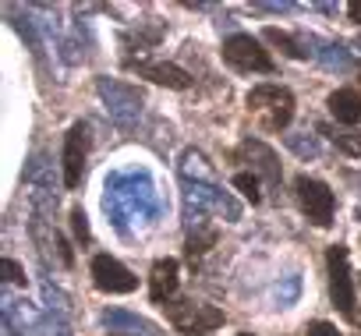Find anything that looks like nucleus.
<instances>
[{
  "instance_id": "obj_4",
  "label": "nucleus",
  "mask_w": 361,
  "mask_h": 336,
  "mask_svg": "<svg viewBox=\"0 0 361 336\" xmlns=\"http://www.w3.org/2000/svg\"><path fill=\"white\" fill-rule=\"evenodd\" d=\"M224 61H227L234 71H259V75H269V71H273L269 50H266L255 36H248V32L231 36V39L224 43Z\"/></svg>"
},
{
  "instance_id": "obj_15",
  "label": "nucleus",
  "mask_w": 361,
  "mask_h": 336,
  "mask_svg": "<svg viewBox=\"0 0 361 336\" xmlns=\"http://www.w3.org/2000/svg\"><path fill=\"white\" fill-rule=\"evenodd\" d=\"M71 230H75V237H78L82 244H89V220H85L82 209H71Z\"/></svg>"
},
{
  "instance_id": "obj_13",
  "label": "nucleus",
  "mask_w": 361,
  "mask_h": 336,
  "mask_svg": "<svg viewBox=\"0 0 361 336\" xmlns=\"http://www.w3.org/2000/svg\"><path fill=\"white\" fill-rule=\"evenodd\" d=\"M234 188H238L252 206H259L262 192H259V178H255V174H248V170H245V174H234Z\"/></svg>"
},
{
  "instance_id": "obj_9",
  "label": "nucleus",
  "mask_w": 361,
  "mask_h": 336,
  "mask_svg": "<svg viewBox=\"0 0 361 336\" xmlns=\"http://www.w3.org/2000/svg\"><path fill=\"white\" fill-rule=\"evenodd\" d=\"M177 273H180V262L177 259H159L152 262V273H149V294L156 304L170 301L173 290H177Z\"/></svg>"
},
{
  "instance_id": "obj_5",
  "label": "nucleus",
  "mask_w": 361,
  "mask_h": 336,
  "mask_svg": "<svg viewBox=\"0 0 361 336\" xmlns=\"http://www.w3.org/2000/svg\"><path fill=\"white\" fill-rule=\"evenodd\" d=\"M294 192H298V202H301V213L315 223V227H329L333 223V213H336V199H333V192L322 185V181H315V178H308V174H301L298 181H294Z\"/></svg>"
},
{
  "instance_id": "obj_19",
  "label": "nucleus",
  "mask_w": 361,
  "mask_h": 336,
  "mask_svg": "<svg viewBox=\"0 0 361 336\" xmlns=\"http://www.w3.org/2000/svg\"><path fill=\"white\" fill-rule=\"evenodd\" d=\"M347 15H350V22L361 25V0H350V4H347Z\"/></svg>"
},
{
  "instance_id": "obj_8",
  "label": "nucleus",
  "mask_w": 361,
  "mask_h": 336,
  "mask_svg": "<svg viewBox=\"0 0 361 336\" xmlns=\"http://www.w3.org/2000/svg\"><path fill=\"white\" fill-rule=\"evenodd\" d=\"M128 68L156 85H166V89H188L192 85V75L177 64H163V61H128Z\"/></svg>"
},
{
  "instance_id": "obj_10",
  "label": "nucleus",
  "mask_w": 361,
  "mask_h": 336,
  "mask_svg": "<svg viewBox=\"0 0 361 336\" xmlns=\"http://www.w3.org/2000/svg\"><path fill=\"white\" fill-rule=\"evenodd\" d=\"M326 106H329V113H333L336 124H343V127H357L361 124V92L336 89V92H329Z\"/></svg>"
},
{
  "instance_id": "obj_18",
  "label": "nucleus",
  "mask_w": 361,
  "mask_h": 336,
  "mask_svg": "<svg viewBox=\"0 0 361 336\" xmlns=\"http://www.w3.org/2000/svg\"><path fill=\"white\" fill-rule=\"evenodd\" d=\"M4 273H8V280H11V283H25V276H22V266H18L15 259H4Z\"/></svg>"
},
{
  "instance_id": "obj_14",
  "label": "nucleus",
  "mask_w": 361,
  "mask_h": 336,
  "mask_svg": "<svg viewBox=\"0 0 361 336\" xmlns=\"http://www.w3.org/2000/svg\"><path fill=\"white\" fill-rule=\"evenodd\" d=\"M266 39H269L273 46H283V54H287V57H305V50H301L287 32H280V29H266Z\"/></svg>"
},
{
  "instance_id": "obj_6",
  "label": "nucleus",
  "mask_w": 361,
  "mask_h": 336,
  "mask_svg": "<svg viewBox=\"0 0 361 336\" xmlns=\"http://www.w3.org/2000/svg\"><path fill=\"white\" fill-rule=\"evenodd\" d=\"M92 280L103 294H131L138 287V276H131V269L121 266L114 255H96L92 259Z\"/></svg>"
},
{
  "instance_id": "obj_1",
  "label": "nucleus",
  "mask_w": 361,
  "mask_h": 336,
  "mask_svg": "<svg viewBox=\"0 0 361 336\" xmlns=\"http://www.w3.org/2000/svg\"><path fill=\"white\" fill-rule=\"evenodd\" d=\"M248 110L266 131H283L294 120V96L283 85H255L248 92Z\"/></svg>"
},
{
  "instance_id": "obj_12",
  "label": "nucleus",
  "mask_w": 361,
  "mask_h": 336,
  "mask_svg": "<svg viewBox=\"0 0 361 336\" xmlns=\"http://www.w3.org/2000/svg\"><path fill=\"white\" fill-rule=\"evenodd\" d=\"M245 149H252L255 152V166H259V170L266 174V181H280V166H276V156L266 149V145H259V142H245Z\"/></svg>"
},
{
  "instance_id": "obj_2",
  "label": "nucleus",
  "mask_w": 361,
  "mask_h": 336,
  "mask_svg": "<svg viewBox=\"0 0 361 336\" xmlns=\"http://www.w3.org/2000/svg\"><path fill=\"white\" fill-rule=\"evenodd\" d=\"M173 329L180 336H202L216 325H224V311L213 308V304H195V301H166L163 304Z\"/></svg>"
},
{
  "instance_id": "obj_16",
  "label": "nucleus",
  "mask_w": 361,
  "mask_h": 336,
  "mask_svg": "<svg viewBox=\"0 0 361 336\" xmlns=\"http://www.w3.org/2000/svg\"><path fill=\"white\" fill-rule=\"evenodd\" d=\"M213 241H216V234H213V230H209L206 237H188V255L195 259V255H202V251H209V244H213Z\"/></svg>"
},
{
  "instance_id": "obj_7",
  "label": "nucleus",
  "mask_w": 361,
  "mask_h": 336,
  "mask_svg": "<svg viewBox=\"0 0 361 336\" xmlns=\"http://www.w3.org/2000/svg\"><path fill=\"white\" fill-rule=\"evenodd\" d=\"M85 156H89V127L78 120L71 124L64 138V188H78L82 170H85Z\"/></svg>"
},
{
  "instance_id": "obj_11",
  "label": "nucleus",
  "mask_w": 361,
  "mask_h": 336,
  "mask_svg": "<svg viewBox=\"0 0 361 336\" xmlns=\"http://www.w3.org/2000/svg\"><path fill=\"white\" fill-rule=\"evenodd\" d=\"M340 152H347V156H361V135L354 131V127H343V124H322L319 127Z\"/></svg>"
},
{
  "instance_id": "obj_20",
  "label": "nucleus",
  "mask_w": 361,
  "mask_h": 336,
  "mask_svg": "<svg viewBox=\"0 0 361 336\" xmlns=\"http://www.w3.org/2000/svg\"><path fill=\"white\" fill-rule=\"evenodd\" d=\"M241 336H252V332H241Z\"/></svg>"
},
{
  "instance_id": "obj_17",
  "label": "nucleus",
  "mask_w": 361,
  "mask_h": 336,
  "mask_svg": "<svg viewBox=\"0 0 361 336\" xmlns=\"http://www.w3.org/2000/svg\"><path fill=\"white\" fill-rule=\"evenodd\" d=\"M308 336H340V329L333 322H312L308 325Z\"/></svg>"
},
{
  "instance_id": "obj_3",
  "label": "nucleus",
  "mask_w": 361,
  "mask_h": 336,
  "mask_svg": "<svg viewBox=\"0 0 361 336\" xmlns=\"http://www.w3.org/2000/svg\"><path fill=\"white\" fill-rule=\"evenodd\" d=\"M329 297L333 304L350 318V322H361V315L354 311V276H350V262H347V248L343 244H333L329 255Z\"/></svg>"
}]
</instances>
